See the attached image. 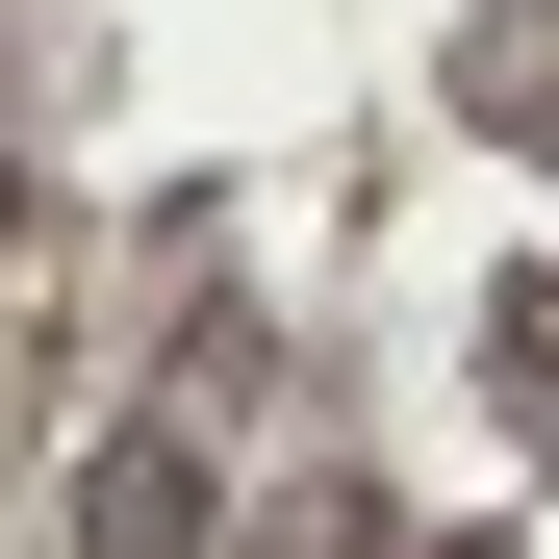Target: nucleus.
Masks as SVG:
<instances>
[{
  "instance_id": "nucleus-1",
  "label": "nucleus",
  "mask_w": 559,
  "mask_h": 559,
  "mask_svg": "<svg viewBox=\"0 0 559 559\" xmlns=\"http://www.w3.org/2000/svg\"><path fill=\"white\" fill-rule=\"evenodd\" d=\"M204 509H229V457L178 432V407H128V432H103V484H76V534H103V559H204Z\"/></svg>"
},
{
  "instance_id": "nucleus-2",
  "label": "nucleus",
  "mask_w": 559,
  "mask_h": 559,
  "mask_svg": "<svg viewBox=\"0 0 559 559\" xmlns=\"http://www.w3.org/2000/svg\"><path fill=\"white\" fill-rule=\"evenodd\" d=\"M280 559H382V509H280Z\"/></svg>"
}]
</instances>
